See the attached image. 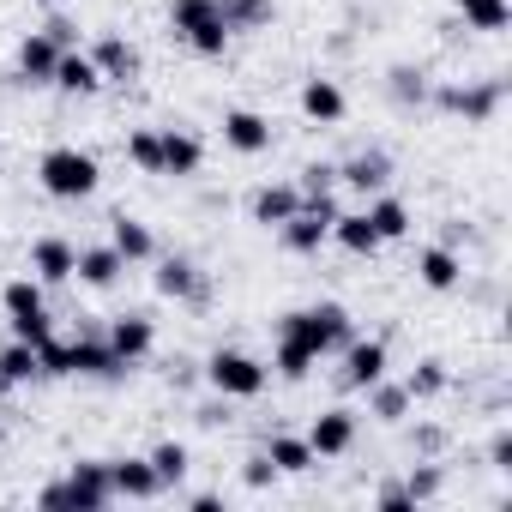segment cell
<instances>
[{"mask_svg": "<svg viewBox=\"0 0 512 512\" xmlns=\"http://www.w3.org/2000/svg\"><path fill=\"white\" fill-rule=\"evenodd\" d=\"M278 338H290V344H302L308 356L326 362V356H338L356 338V320H350L344 302H308V308H296V314L278 320Z\"/></svg>", "mask_w": 512, "mask_h": 512, "instance_id": "1", "label": "cell"}, {"mask_svg": "<svg viewBox=\"0 0 512 512\" xmlns=\"http://www.w3.org/2000/svg\"><path fill=\"white\" fill-rule=\"evenodd\" d=\"M97 181H103V163H97L85 145H49V151L37 157V187H43L49 199H61V205L91 199Z\"/></svg>", "mask_w": 512, "mask_h": 512, "instance_id": "2", "label": "cell"}, {"mask_svg": "<svg viewBox=\"0 0 512 512\" xmlns=\"http://www.w3.org/2000/svg\"><path fill=\"white\" fill-rule=\"evenodd\" d=\"M506 103V79H434L428 85V109L464 121V127H488Z\"/></svg>", "mask_w": 512, "mask_h": 512, "instance_id": "3", "label": "cell"}, {"mask_svg": "<svg viewBox=\"0 0 512 512\" xmlns=\"http://www.w3.org/2000/svg\"><path fill=\"white\" fill-rule=\"evenodd\" d=\"M199 380L211 386V392H223L229 404H253L266 386H272V362H260V356H247V350H211L205 362H199Z\"/></svg>", "mask_w": 512, "mask_h": 512, "instance_id": "4", "label": "cell"}, {"mask_svg": "<svg viewBox=\"0 0 512 512\" xmlns=\"http://www.w3.org/2000/svg\"><path fill=\"white\" fill-rule=\"evenodd\" d=\"M169 37L175 43H187L193 55H205V61H217L223 49H229V25H223V13H217V0H169Z\"/></svg>", "mask_w": 512, "mask_h": 512, "instance_id": "5", "label": "cell"}, {"mask_svg": "<svg viewBox=\"0 0 512 512\" xmlns=\"http://www.w3.org/2000/svg\"><path fill=\"white\" fill-rule=\"evenodd\" d=\"M157 272H151V290L163 296V302H181V308H193V314H205L211 308V278L187 260V253H157V260H151Z\"/></svg>", "mask_w": 512, "mask_h": 512, "instance_id": "6", "label": "cell"}, {"mask_svg": "<svg viewBox=\"0 0 512 512\" xmlns=\"http://www.w3.org/2000/svg\"><path fill=\"white\" fill-rule=\"evenodd\" d=\"M338 199L332 193H320V199H302V211L290 217V223H278V241L296 253V260H314V253L332 241V223H338Z\"/></svg>", "mask_w": 512, "mask_h": 512, "instance_id": "7", "label": "cell"}, {"mask_svg": "<svg viewBox=\"0 0 512 512\" xmlns=\"http://www.w3.org/2000/svg\"><path fill=\"white\" fill-rule=\"evenodd\" d=\"M338 362H344V368H338V386H344V392H368L380 374H392V350H386L380 338H350V344L338 350Z\"/></svg>", "mask_w": 512, "mask_h": 512, "instance_id": "8", "label": "cell"}, {"mask_svg": "<svg viewBox=\"0 0 512 512\" xmlns=\"http://www.w3.org/2000/svg\"><path fill=\"white\" fill-rule=\"evenodd\" d=\"M356 440H362V416L344 410V404H332V410H320V416L308 422V446H314V458H350Z\"/></svg>", "mask_w": 512, "mask_h": 512, "instance_id": "9", "label": "cell"}, {"mask_svg": "<svg viewBox=\"0 0 512 512\" xmlns=\"http://www.w3.org/2000/svg\"><path fill=\"white\" fill-rule=\"evenodd\" d=\"M217 133H223V145H229L235 157H266V151H272V121H266L260 109H223Z\"/></svg>", "mask_w": 512, "mask_h": 512, "instance_id": "10", "label": "cell"}, {"mask_svg": "<svg viewBox=\"0 0 512 512\" xmlns=\"http://www.w3.org/2000/svg\"><path fill=\"white\" fill-rule=\"evenodd\" d=\"M73 266H79V247H73L67 235H37V241H31V278H37L43 290L73 284Z\"/></svg>", "mask_w": 512, "mask_h": 512, "instance_id": "11", "label": "cell"}, {"mask_svg": "<svg viewBox=\"0 0 512 512\" xmlns=\"http://www.w3.org/2000/svg\"><path fill=\"white\" fill-rule=\"evenodd\" d=\"M91 61H97V73H103V85H133L139 73H145V55L121 37V31H103L91 49H85Z\"/></svg>", "mask_w": 512, "mask_h": 512, "instance_id": "12", "label": "cell"}, {"mask_svg": "<svg viewBox=\"0 0 512 512\" xmlns=\"http://www.w3.org/2000/svg\"><path fill=\"white\" fill-rule=\"evenodd\" d=\"M296 109H302L314 127H338V121L350 115V97H344V85H338V79L308 73V79H302V91H296Z\"/></svg>", "mask_w": 512, "mask_h": 512, "instance_id": "13", "label": "cell"}, {"mask_svg": "<svg viewBox=\"0 0 512 512\" xmlns=\"http://www.w3.org/2000/svg\"><path fill=\"white\" fill-rule=\"evenodd\" d=\"M103 338H109V350H115L127 368H139V362L157 350V320H151V314H115V320L103 326Z\"/></svg>", "mask_w": 512, "mask_h": 512, "instance_id": "14", "label": "cell"}, {"mask_svg": "<svg viewBox=\"0 0 512 512\" xmlns=\"http://www.w3.org/2000/svg\"><path fill=\"white\" fill-rule=\"evenodd\" d=\"M67 494H73V512H103L115 500V482H109V458H79L67 476Z\"/></svg>", "mask_w": 512, "mask_h": 512, "instance_id": "15", "label": "cell"}, {"mask_svg": "<svg viewBox=\"0 0 512 512\" xmlns=\"http://www.w3.org/2000/svg\"><path fill=\"white\" fill-rule=\"evenodd\" d=\"M464 278H470V272H464V253H458V247H440V241H428V247L416 253V284H422V290H434V296H452Z\"/></svg>", "mask_w": 512, "mask_h": 512, "instance_id": "16", "label": "cell"}, {"mask_svg": "<svg viewBox=\"0 0 512 512\" xmlns=\"http://www.w3.org/2000/svg\"><path fill=\"white\" fill-rule=\"evenodd\" d=\"M338 181H344L350 193L374 199V193H386V187H392V157H386L380 145H362L356 157H344V163H338Z\"/></svg>", "mask_w": 512, "mask_h": 512, "instance_id": "17", "label": "cell"}, {"mask_svg": "<svg viewBox=\"0 0 512 512\" xmlns=\"http://www.w3.org/2000/svg\"><path fill=\"white\" fill-rule=\"evenodd\" d=\"M296 211H302L296 181H266V187H253V199H247V223H260V229H278Z\"/></svg>", "mask_w": 512, "mask_h": 512, "instance_id": "18", "label": "cell"}, {"mask_svg": "<svg viewBox=\"0 0 512 512\" xmlns=\"http://www.w3.org/2000/svg\"><path fill=\"white\" fill-rule=\"evenodd\" d=\"M157 139H163V175L193 181V175L205 169V139H199V133H187V127H157Z\"/></svg>", "mask_w": 512, "mask_h": 512, "instance_id": "19", "label": "cell"}, {"mask_svg": "<svg viewBox=\"0 0 512 512\" xmlns=\"http://www.w3.org/2000/svg\"><path fill=\"white\" fill-rule=\"evenodd\" d=\"M127 272H133V266L121 260V253H115L109 241H91V247H79V266H73V278H79V284H91V290H115Z\"/></svg>", "mask_w": 512, "mask_h": 512, "instance_id": "20", "label": "cell"}, {"mask_svg": "<svg viewBox=\"0 0 512 512\" xmlns=\"http://www.w3.org/2000/svg\"><path fill=\"white\" fill-rule=\"evenodd\" d=\"M109 247L121 253L127 266H151V260H157V235H151V223H139V217H127V211L109 217Z\"/></svg>", "mask_w": 512, "mask_h": 512, "instance_id": "21", "label": "cell"}, {"mask_svg": "<svg viewBox=\"0 0 512 512\" xmlns=\"http://www.w3.org/2000/svg\"><path fill=\"white\" fill-rule=\"evenodd\" d=\"M37 380H43L37 344H19V338L0 344V398H7V392H25V386H37Z\"/></svg>", "mask_w": 512, "mask_h": 512, "instance_id": "22", "label": "cell"}, {"mask_svg": "<svg viewBox=\"0 0 512 512\" xmlns=\"http://www.w3.org/2000/svg\"><path fill=\"white\" fill-rule=\"evenodd\" d=\"M49 85H55L61 97H97V91H103V73H97V61H91L85 49H61Z\"/></svg>", "mask_w": 512, "mask_h": 512, "instance_id": "23", "label": "cell"}, {"mask_svg": "<svg viewBox=\"0 0 512 512\" xmlns=\"http://www.w3.org/2000/svg\"><path fill=\"white\" fill-rule=\"evenodd\" d=\"M109 482H115V500H157L163 494V482H157V470H151V458H109Z\"/></svg>", "mask_w": 512, "mask_h": 512, "instance_id": "24", "label": "cell"}, {"mask_svg": "<svg viewBox=\"0 0 512 512\" xmlns=\"http://www.w3.org/2000/svg\"><path fill=\"white\" fill-rule=\"evenodd\" d=\"M55 61H61V49H55L43 31H25V37H19V67H13V79H19V85H49V79H55Z\"/></svg>", "mask_w": 512, "mask_h": 512, "instance_id": "25", "label": "cell"}, {"mask_svg": "<svg viewBox=\"0 0 512 512\" xmlns=\"http://www.w3.org/2000/svg\"><path fill=\"white\" fill-rule=\"evenodd\" d=\"M428 85H434V79H428L422 67H410V61L386 67V103L404 109V115H410V109H428Z\"/></svg>", "mask_w": 512, "mask_h": 512, "instance_id": "26", "label": "cell"}, {"mask_svg": "<svg viewBox=\"0 0 512 512\" xmlns=\"http://www.w3.org/2000/svg\"><path fill=\"white\" fill-rule=\"evenodd\" d=\"M362 398H368V416H374V422H386V428H398V422L416 410V398H410V392H404V380H392V374H380Z\"/></svg>", "mask_w": 512, "mask_h": 512, "instance_id": "27", "label": "cell"}, {"mask_svg": "<svg viewBox=\"0 0 512 512\" xmlns=\"http://www.w3.org/2000/svg\"><path fill=\"white\" fill-rule=\"evenodd\" d=\"M260 452L278 464V476H308V470L320 464V458H314V446H308V434H284V428H278V434H266V446H260Z\"/></svg>", "mask_w": 512, "mask_h": 512, "instance_id": "28", "label": "cell"}, {"mask_svg": "<svg viewBox=\"0 0 512 512\" xmlns=\"http://www.w3.org/2000/svg\"><path fill=\"white\" fill-rule=\"evenodd\" d=\"M332 241L350 253V260H374V253L386 247L380 235H374V223H368V211H338V223H332Z\"/></svg>", "mask_w": 512, "mask_h": 512, "instance_id": "29", "label": "cell"}, {"mask_svg": "<svg viewBox=\"0 0 512 512\" xmlns=\"http://www.w3.org/2000/svg\"><path fill=\"white\" fill-rule=\"evenodd\" d=\"M362 211H368V223H374V235H380V241H404V235H410V223H416V217H410V205H404L392 187H386V193H374Z\"/></svg>", "mask_w": 512, "mask_h": 512, "instance_id": "30", "label": "cell"}, {"mask_svg": "<svg viewBox=\"0 0 512 512\" xmlns=\"http://www.w3.org/2000/svg\"><path fill=\"white\" fill-rule=\"evenodd\" d=\"M452 7H458V25L482 37H500L512 25V0H452Z\"/></svg>", "mask_w": 512, "mask_h": 512, "instance_id": "31", "label": "cell"}, {"mask_svg": "<svg viewBox=\"0 0 512 512\" xmlns=\"http://www.w3.org/2000/svg\"><path fill=\"white\" fill-rule=\"evenodd\" d=\"M37 308H49V290H43L31 272H19V278L0 284V314H7V320H25V314H37Z\"/></svg>", "mask_w": 512, "mask_h": 512, "instance_id": "32", "label": "cell"}, {"mask_svg": "<svg viewBox=\"0 0 512 512\" xmlns=\"http://www.w3.org/2000/svg\"><path fill=\"white\" fill-rule=\"evenodd\" d=\"M404 392H410L416 404H428V398H446V392H452V368H446L440 356H422V362L404 374Z\"/></svg>", "mask_w": 512, "mask_h": 512, "instance_id": "33", "label": "cell"}, {"mask_svg": "<svg viewBox=\"0 0 512 512\" xmlns=\"http://www.w3.org/2000/svg\"><path fill=\"white\" fill-rule=\"evenodd\" d=\"M145 458H151V470H157L163 494H169V488H181V482H187V470H193V452H187V440H157Z\"/></svg>", "mask_w": 512, "mask_h": 512, "instance_id": "34", "label": "cell"}, {"mask_svg": "<svg viewBox=\"0 0 512 512\" xmlns=\"http://www.w3.org/2000/svg\"><path fill=\"white\" fill-rule=\"evenodd\" d=\"M217 13H223V25L241 37V31H266V25L278 19V0H217Z\"/></svg>", "mask_w": 512, "mask_h": 512, "instance_id": "35", "label": "cell"}, {"mask_svg": "<svg viewBox=\"0 0 512 512\" xmlns=\"http://www.w3.org/2000/svg\"><path fill=\"white\" fill-rule=\"evenodd\" d=\"M404 494H410V506L440 500V494H446V464H440V458H416V470L404 476Z\"/></svg>", "mask_w": 512, "mask_h": 512, "instance_id": "36", "label": "cell"}, {"mask_svg": "<svg viewBox=\"0 0 512 512\" xmlns=\"http://www.w3.org/2000/svg\"><path fill=\"white\" fill-rule=\"evenodd\" d=\"M127 163L139 175H163V139H157V127H133L127 133Z\"/></svg>", "mask_w": 512, "mask_h": 512, "instance_id": "37", "label": "cell"}, {"mask_svg": "<svg viewBox=\"0 0 512 512\" xmlns=\"http://www.w3.org/2000/svg\"><path fill=\"white\" fill-rule=\"evenodd\" d=\"M314 368H320V356H308L302 344H290V338L272 344V374H278V380H308Z\"/></svg>", "mask_w": 512, "mask_h": 512, "instance_id": "38", "label": "cell"}, {"mask_svg": "<svg viewBox=\"0 0 512 512\" xmlns=\"http://www.w3.org/2000/svg\"><path fill=\"white\" fill-rule=\"evenodd\" d=\"M7 338H19V344H49V338H55V314L37 308V314H25V320H7Z\"/></svg>", "mask_w": 512, "mask_h": 512, "instance_id": "39", "label": "cell"}, {"mask_svg": "<svg viewBox=\"0 0 512 512\" xmlns=\"http://www.w3.org/2000/svg\"><path fill=\"white\" fill-rule=\"evenodd\" d=\"M446 446H452L446 422H416V428H410V452H416V458H440Z\"/></svg>", "mask_w": 512, "mask_h": 512, "instance_id": "40", "label": "cell"}, {"mask_svg": "<svg viewBox=\"0 0 512 512\" xmlns=\"http://www.w3.org/2000/svg\"><path fill=\"white\" fill-rule=\"evenodd\" d=\"M332 187H338V163H326V157H320V163H308V169H302V181H296V193H302V199H320V193H332Z\"/></svg>", "mask_w": 512, "mask_h": 512, "instance_id": "41", "label": "cell"}, {"mask_svg": "<svg viewBox=\"0 0 512 512\" xmlns=\"http://www.w3.org/2000/svg\"><path fill=\"white\" fill-rule=\"evenodd\" d=\"M241 482H247L253 494H260V488H278V464H272L266 452H253V458L241 464Z\"/></svg>", "mask_w": 512, "mask_h": 512, "instance_id": "42", "label": "cell"}, {"mask_svg": "<svg viewBox=\"0 0 512 512\" xmlns=\"http://www.w3.org/2000/svg\"><path fill=\"white\" fill-rule=\"evenodd\" d=\"M488 470L512 476V422H500V428L488 434Z\"/></svg>", "mask_w": 512, "mask_h": 512, "instance_id": "43", "label": "cell"}, {"mask_svg": "<svg viewBox=\"0 0 512 512\" xmlns=\"http://www.w3.org/2000/svg\"><path fill=\"white\" fill-rule=\"evenodd\" d=\"M193 422H199V428H229V422H235V416H229V398H223V392H211V398L193 410Z\"/></svg>", "mask_w": 512, "mask_h": 512, "instance_id": "44", "label": "cell"}, {"mask_svg": "<svg viewBox=\"0 0 512 512\" xmlns=\"http://www.w3.org/2000/svg\"><path fill=\"white\" fill-rule=\"evenodd\" d=\"M43 37H49L55 49H79V19H67V13H55V19L43 25Z\"/></svg>", "mask_w": 512, "mask_h": 512, "instance_id": "45", "label": "cell"}, {"mask_svg": "<svg viewBox=\"0 0 512 512\" xmlns=\"http://www.w3.org/2000/svg\"><path fill=\"white\" fill-rule=\"evenodd\" d=\"M470 241H476V229H470L464 217H446V223H440V247H458V253H464Z\"/></svg>", "mask_w": 512, "mask_h": 512, "instance_id": "46", "label": "cell"}, {"mask_svg": "<svg viewBox=\"0 0 512 512\" xmlns=\"http://www.w3.org/2000/svg\"><path fill=\"white\" fill-rule=\"evenodd\" d=\"M374 506H380V512H410L404 482H380V488H374Z\"/></svg>", "mask_w": 512, "mask_h": 512, "instance_id": "47", "label": "cell"}, {"mask_svg": "<svg viewBox=\"0 0 512 512\" xmlns=\"http://www.w3.org/2000/svg\"><path fill=\"white\" fill-rule=\"evenodd\" d=\"M37 506H43V512H73V494H67V482H49V488L37 494Z\"/></svg>", "mask_w": 512, "mask_h": 512, "instance_id": "48", "label": "cell"}, {"mask_svg": "<svg viewBox=\"0 0 512 512\" xmlns=\"http://www.w3.org/2000/svg\"><path fill=\"white\" fill-rule=\"evenodd\" d=\"M169 386H181V392H187V386H199V362L175 356V362H169Z\"/></svg>", "mask_w": 512, "mask_h": 512, "instance_id": "49", "label": "cell"}, {"mask_svg": "<svg viewBox=\"0 0 512 512\" xmlns=\"http://www.w3.org/2000/svg\"><path fill=\"white\" fill-rule=\"evenodd\" d=\"M187 506H193V512H217V506H223V494H211V488H199V494H187Z\"/></svg>", "mask_w": 512, "mask_h": 512, "instance_id": "50", "label": "cell"}, {"mask_svg": "<svg viewBox=\"0 0 512 512\" xmlns=\"http://www.w3.org/2000/svg\"><path fill=\"white\" fill-rule=\"evenodd\" d=\"M43 7H61V0H43Z\"/></svg>", "mask_w": 512, "mask_h": 512, "instance_id": "51", "label": "cell"}, {"mask_svg": "<svg viewBox=\"0 0 512 512\" xmlns=\"http://www.w3.org/2000/svg\"><path fill=\"white\" fill-rule=\"evenodd\" d=\"M0 440H7V428H0Z\"/></svg>", "mask_w": 512, "mask_h": 512, "instance_id": "52", "label": "cell"}]
</instances>
